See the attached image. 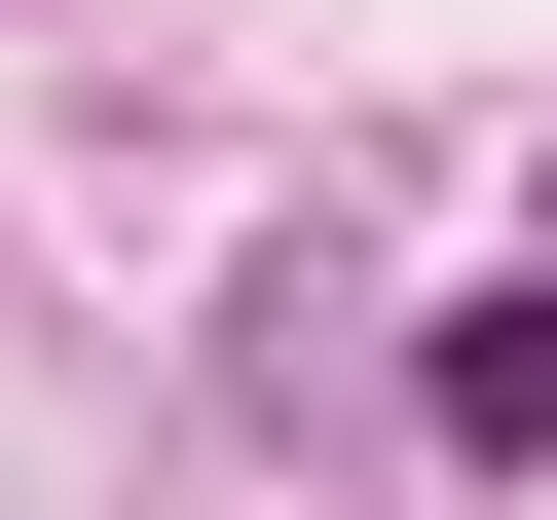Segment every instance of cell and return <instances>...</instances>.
Segmentation results:
<instances>
[{"instance_id":"obj_1","label":"cell","mask_w":557,"mask_h":520,"mask_svg":"<svg viewBox=\"0 0 557 520\" xmlns=\"http://www.w3.org/2000/svg\"><path fill=\"white\" fill-rule=\"evenodd\" d=\"M446 446H483V483H557V298H446Z\"/></svg>"}]
</instances>
